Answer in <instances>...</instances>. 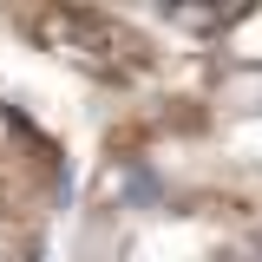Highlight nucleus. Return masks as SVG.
Segmentation results:
<instances>
[{"instance_id": "f257e3e1", "label": "nucleus", "mask_w": 262, "mask_h": 262, "mask_svg": "<svg viewBox=\"0 0 262 262\" xmlns=\"http://www.w3.org/2000/svg\"><path fill=\"white\" fill-rule=\"evenodd\" d=\"M27 27L46 33V46L59 59L85 66L98 79H144L151 72V46L125 20H112V13H92V7H39V13H27Z\"/></svg>"}, {"instance_id": "f03ea898", "label": "nucleus", "mask_w": 262, "mask_h": 262, "mask_svg": "<svg viewBox=\"0 0 262 262\" xmlns=\"http://www.w3.org/2000/svg\"><path fill=\"white\" fill-rule=\"evenodd\" d=\"M223 39H229V53H236L243 66H262V7H249V13H229Z\"/></svg>"}]
</instances>
